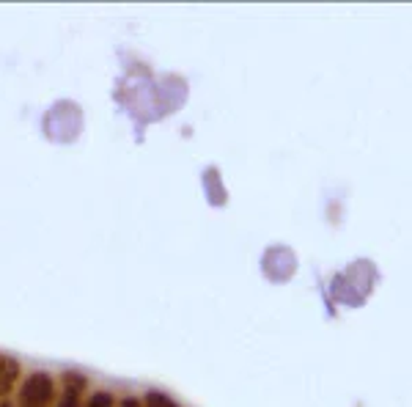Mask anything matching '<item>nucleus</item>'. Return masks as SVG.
I'll return each mask as SVG.
<instances>
[{
  "instance_id": "obj_1",
  "label": "nucleus",
  "mask_w": 412,
  "mask_h": 407,
  "mask_svg": "<svg viewBox=\"0 0 412 407\" xmlns=\"http://www.w3.org/2000/svg\"><path fill=\"white\" fill-rule=\"evenodd\" d=\"M50 394H52L50 377L47 375H33L22 388V407H47Z\"/></svg>"
},
{
  "instance_id": "obj_2",
  "label": "nucleus",
  "mask_w": 412,
  "mask_h": 407,
  "mask_svg": "<svg viewBox=\"0 0 412 407\" xmlns=\"http://www.w3.org/2000/svg\"><path fill=\"white\" fill-rule=\"evenodd\" d=\"M88 407H113V399H110L107 394H94Z\"/></svg>"
},
{
  "instance_id": "obj_3",
  "label": "nucleus",
  "mask_w": 412,
  "mask_h": 407,
  "mask_svg": "<svg viewBox=\"0 0 412 407\" xmlns=\"http://www.w3.org/2000/svg\"><path fill=\"white\" fill-rule=\"evenodd\" d=\"M149 407H176L165 394H152V399H149Z\"/></svg>"
},
{
  "instance_id": "obj_4",
  "label": "nucleus",
  "mask_w": 412,
  "mask_h": 407,
  "mask_svg": "<svg viewBox=\"0 0 412 407\" xmlns=\"http://www.w3.org/2000/svg\"><path fill=\"white\" fill-rule=\"evenodd\" d=\"M61 407H77V394L72 391V394H66L63 397V402H61Z\"/></svg>"
},
{
  "instance_id": "obj_5",
  "label": "nucleus",
  "mask_w": 412,
  "mask_h": 407,
  "mask_svg": "<svg viewBox=\"0 0 412 407\" xmlns=\"http://www.w3.org/2000/svg\"><path fill=\"white\" fill-rule=\"evenodd\" d=\"M121 407H138V402H135V399H127V402H124Z\"/></svg>"
}]
</instances>
